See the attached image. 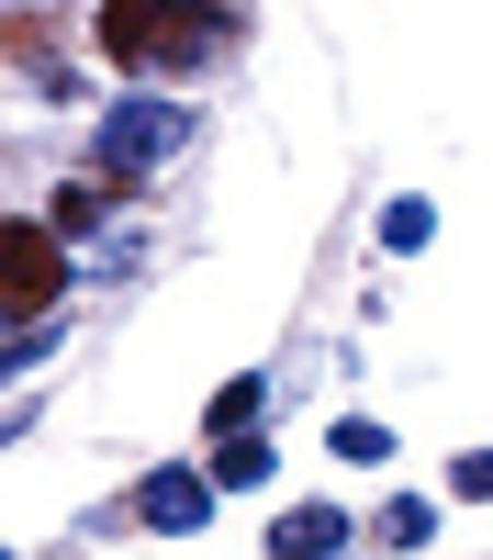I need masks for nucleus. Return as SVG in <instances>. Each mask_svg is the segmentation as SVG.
Masks as SVG:
<instances>
[{"mask_svg":"<svg viewBox=\"0 0 493 560\" xmlns=\"http://www.w3.org/2000/svg\"><path fill=\"white\" fill-rule=\"evenodd\" d=\"M236 34V0H102V57L124 79H179L213 68Z\"/></svg>","mask_w":493,"mask_h":560,"instance_id":"f257e3e1","label":"nucleus"},{"mask_svg":"<svg viewBox=\"0 0 493 560\" xmlns=\"http://www.w3.org/2000/svg\"><path fill=\"white\" fill-rule=\"evenodd\" d=\"M57 292H68V236H57V224H0V314L45 325Z\"/></svg>","mask_w":493,"mask_h":560,"instance_id":"f03ea898","label":"nucleus"},{"mask_svg":"<svg viewBox=\"0 0 493 560\" xmlns=\"http://www.w3.org/2000/svg\"><path fill=\"white\" fill-rule=\"evenodd\" d=\"M179 135H191V113H179V102H113L90 158H102V179H146L157 158H179Z\"/></svg>","mask_w":493,"mask_h":560,"instance_id":"7ed1b4c3","label":"nucleus"},{"mask_svg":"<svg viewBox=\"0 0 493 560\" xmlns=\"http://www.w3.org/2000/svg\"><path fill=\"white\" fill-rule=\"evenodd\" d=\"M202 516H213V471H146V527L191 538Z\"/></svg>","mask_w":493,"mask_h":560,"instance_id":"20e7f679","label":"nucleus"},{"mask_svg":"<svg viewBox=\"0 0 493 560\" xmlns=\"http://www.w3.org/2000/svg\"><path fill=\"white\" fill-rule=\"evenodd\" d=\"M348 549V516L337 504H292L281 527H269V560H337Z\"/></svg>","mask_w":493,"mask_h":560,"instance_id":"39448f33","label":"nucleus"},{"mask_svg":"<svg viewBox=\"0 0 493 560\" xmlns=\"http://www.w3.org/2000/svg\"><path fill=\"white\" fill-rule=\"evenodd\" d=\"M269 471H281V459H269V438H258V427H247V438H213V482H224V493H258Z\"/></svg>","mask_w":493,"mask_h":560,"instance_id":"423d86ee","label":"nucleus"},{"mask_svg":"<svg viewBox=\"0 0 493 560\" xmlns=\"http://www.w3.org/2000/svg\"><path fill=\"white\" fill-rule=\"evenodd\" d=\"M258 404H269V382H224V393L202 404V427H213V438H247V427H258Z\"/></svg>","mask_w":493,"mask_h":560,"instance_id":"0eeeda50","label":"nucleus"},{"mask_svg":"<svg viewBox=\"0 0 493 560\" xmlns=\"http://www.w3.org/2000/svg\"><path fill=\"white\" fill-rule=\"evenodd\" d=\"M382 538H392V549H426V538H437V504H426V493H392V504H382Z\"/></svg>","mask_w":493,"mask_h":560,"instance_id":"6e6552de","label":"nucleus"},{"mask_svg":"<svg viewBox=\"0 0 493 560\" xmlns=\"http://www.w3.org/2000/svg\"><path fill=\"white\" fill-rule=\"evenodd\" d=\"M45 359H57V325H12V337H0V382H23Z\"/></svg>","mask_w":493,"mask_h":560,"instance_id":"1a4fd4ad","label":"nucleus"},{"mask_svg":"<svg viewBox=\"0 0 493 560\" xmlns=\"http://www.w3.org/2000/svg\"><path fill=\"white\" fill-rule=\"evenodd\" d=\"M437 236V202H382V247H403V258H415Z\"/></svg>","mask_w":493,"mask_h":560,"instance_id":"9d476101","label":"nucleus"},{"mask_svg":"<svg viewBox=\"0 0 493 560\" xmlns=\"http://www.w3.org/2000/svg\"><path fill=\"white\" fill-rule=\"evenodd\" d=\"M337 459H392V438L371 427V415H348V427H337Z\"/></svg>","mask_w":493,"mask_h":560,"instance_id":"9b49d317","label":"nucleus"},{"mask_svg":"<svg viewBox=\"0 0 493 560\" xmlns=\"http://www.w3.org/2000/svg\"><path fill=\"white\" fill-rule=\"evenodd\" d=\"M102 202H113V191H57V213H45V224H57V236H79V224H102Z\"/></svg>","mask_w":493,"mask_h":560,"instance_id":"f8f14e48","label":"nucleus"},{"mask_svg":"<svg viewBox=\"0 0 493 560\" xmlns=\"http://www.w3.org/2000/svg\"><path fill=\"white\" fill-rule=\"evenodd\" d=\"M448 493H460V504H482V493H493V448H460V471H448Z\"/></svg>","mask_w":493,"mask_h":560,"instance_id":"ddd939ff","label":"nucleus"},{"mask_svg":"<svg viewBox=\"0 0 493 560\" xmlns=\"http://www.w3.org/2000/svg\"><path fill=\"white\" fill-rule=\"evenodd\" d=\"M23 427H34V415H23V404H12V415H0V448H12V438H23Z\"/></svg>","mask_w":493,"mask_h":560,"instance_id":"4468645a","label":"nucleus"}]
</instances>
